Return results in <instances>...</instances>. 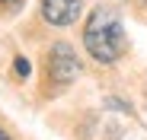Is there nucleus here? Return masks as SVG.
I'll list each match as a JSON object with an SVG mask.
<instances>
[{
	"instance_id": "1",
	"label": "nucleus",
	"mask_w": 147,
	"mask_h": 140,
	"mask_svg": "<svg viewBox=\"0 0 147 140\" xmlns=\"http://www.w3.org/2000/svg\"><path fill=\"white\" fill-rule=\"evenodd\" d=\"M83 45H86V54L99 64H115L125 54V29H121V16L115 7L109 3L93 7L83 26Z\"/></svg>"
},
{
	"instance_id": "2",
	"label": "nucleus",
	"mask_w": 147,
	"mask_h": 140,
	"mask_svg": "<svg viewBox=\"0 0 147 140\" xmlns=\"http://www.w3.org/2000/svg\"><path fill=\"white\" fill-rule=\"evenodd\" d=\"M80 57H77V51L70 48L67 41H55L51 45V51H48V77H51L58 86H64V83H74L80 77Z\"/></svg>"
},
{
	"instance_id": "3",
	"label": "nucleus",
	"mask_w": 147,
	"mask_h": 140,
	"mask_svg": "<svg viewBox=\"0 0 147 140\" xmlns=\"http://www.w3.org/2000/svg\"><path fill=\"white\" fill-rule=\"evenodd\" d=\"M86 0H42V19L48 26H74L83 13Z\"/></svg>"
},
{
	"instance_id": "4",
	"label": "nucleus",
	"mask_w": 147,
	"mask_h": 140,
	"mask_svg": "<svg viewBox=\"0 0 147 140\" xmlns=\"http://www.w3.org/2000/svg\"><path fill=\"white\" fill-rule=\"evenodd\" d=\"M13 70H16V77L26 80V77H29V61H26V57H16V61H13Z\"/></svg>"
},
{
	"instance_id": "5",
	"label": "nucleus",
	"mask_w": 147,
	"mask_h": 140,
	"mask_svg": "<svg viewBox=\"0 0 147 140\" xmlns=\"http://www.w3.org/2000/svg\"><path fill=\"white\" fill-rule=\"evenodd\" d=\"M106 105H109V108H121V111H131V105L121 102V99H106Z\"/></svg>"
},
{
	"instance_id": "6",
	"label": "nucleus",
	"mask_w": 147,
	"mask_h": 140,
	"mask_svg": "<svg viewBox=\"0 0 147 140\" xmlns=\"http://www.w3.org/2000/svg\"><path fill=\"white\" fill-rule=\"evenodd\" d=\"M0 140H10V137H7V134H3V131H0Z\"/></svg>"
},
{
	"instance_id": "7",
	"label": "nucleus",
	"mask_w": 147,
	"mask_h": 140,
	"mask_svg": "<svg viewBox=\"0 0 147 140\" xmlns=\"http://www.w3.org/2000/svg\"><path fill=\"white\" fill-rule=\"evenodd\" d=\"M144 3H147V0H144Z\"/></svg>"
}]
</instances>
